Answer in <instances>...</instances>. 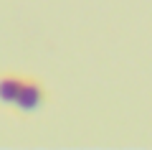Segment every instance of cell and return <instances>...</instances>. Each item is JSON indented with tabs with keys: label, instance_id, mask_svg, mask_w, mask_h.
I'll return each mask as SVG.
<instances>
[{
	"label": "cell",
	"instance_id": "obj_1",
	"mask_svg": "<svg viewBox=\"0 0 152 150\" xmlns=\"http://www.w3.org/2000/svg\"><path fill=\"white\" fill-rule=\"evenodd\" d=\"M43 102H46L43 84L38 79H26V84H23L20 94H18V99H15V107L20 109L23 115H31V112H36V109L43 107Z\"/></svg>",
	"mask_w": 152,
	"mask_h": 150
},
{
	"label": "cell",
	"instance_id": "obj_2",
	"mask_svg": "<svg viewBox=\"0 0 152 150\" xmlns=\"http://www.w3.org/2000/svg\"><path fill=\"white\" fill-rule=\"evenodd\" d=\"M23 84H26V79L18 74H5L0 76V102L3 104H15L18 94H20Z\"/></svg>",
	"mask_w": 152,
	"mask_h": 150
}]
</instances>
